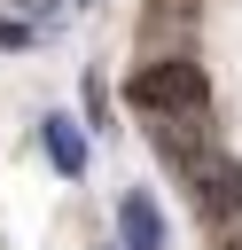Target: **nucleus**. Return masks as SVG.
I'll use <instances>...</instances> for the list:
<instances>
[{
  "instance_id": "nucleus-4",
  "label": "nucleus",
  "mask_w": 242,
  "mask_h": 250,
  "mask_svg": "<svg viewBox=\"0 0 242 250\" xmlns=\"http://www.w3.org/2000/svg\"><path fill=\"white\" fill-rule=\"evenodd\" d=\"M234 211V227H242V172H226V203H219V219Z\"/></svg>"
},
{
  "instance_id": "nucleus-1",
  "label": "nucleus",
  "mask_w": 242,
  "mask_h": 250,
  "mask_svg": "<svg viewBox=\"0 0 242 250\" xmlns=\"http://www.w3.org/2000/svg\"><path fill=\"white\" fill-rule=\"evenodd\" d=\"M133 102H141L156 125H172V117H203V109H211V78H203V62L164 55V62H148V70L133 78Z\"/></svg>"
},
{
  "instance_id": "nucleus-3",
  "label": "nucleus",
  "mask_w": 242,
  "mask_h": 250,
  "mask_svg": "<svg viewBox=\"0 0 242 250\" xmlns=\"http://www.w3.org/2000/svg\"><path fill=\"white\" fill-rule=\"evenodd\" d=\"M47 156H55V172H70V180L86 172V141L70 133V117H47Z\"/></svg>"
},
{
  "instance_id": "nucleus-5",
  "label": "nucleus",
  "mask_w": 242,
  "mask_h": 250,
  "mask_svg": "<svg viewBox=\"0 0 242 250\" xmlns=\"http://www.w3.org/2000/svg\"><path fill=\"white\" fill-rule=\"evenodd\" d=\"M226 250H242V227H234V234H226Z\"/></svg>"
},
{
  "instance_id": "nucleus-2",
  "label": "nucleus",
  "mask_w": 242,
  "mask_h": 250,
  "mask_svg": "<svg viewBox=\"0 0 242 250\" xmlns=\"http://www.w3.org/2000/svg\"><path fill=\"white\" fill-rule=\"evenodd\" d=\"M117 242L125 250H164V219H156V195L148 188H125L117 195Z\"/></svg>"
}]
</instances>
